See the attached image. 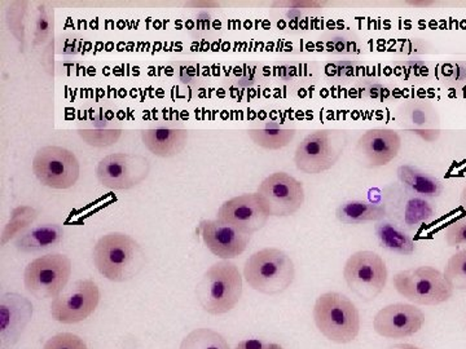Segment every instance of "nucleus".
Instances as JSON below:
<instances>
[{"instance_id": "f03ea898", "label": "nucleus", "mask_w": 466, "mask_h": 349, "mask_svg": "<svg viewBox=\"0 0 466 349\" xmlns=\"http://www.w3.org/2000/svg\"><path fill=\"white\" fill-rule=\"evenodd\" d=\"M198 303L210 314H225L238 305L242 296V277L228 260L217 263L205 272L196 289Z\"/></svg>"}, {"instance_id": "a211bd4d", "label": "nucleus", "mask_w": 466, "mask_h": 349, "mask_svg": "<svg viewBox=\"0 0 466 349\" xmlns=\"http://www.w3.org/2000/svg\"><path fill=\"white\" fill-rule=\"evenodd\" d=\"M33 317V304L25 296L7 293L0 299V349H12Z\"/></svg>"}, {"instance_id": "c756f323", "label": "nucleus", "mask_w": 466, "mask_h": 349, "mask_svg": "<svg viewBox=\"0 0 466 349\" xmlns=\"http://www.w3.org/2000/svg\"><path fill=\"white\" fill-rule=\"evenodd\" d=\"M54 32V9L50 5L42 3L36 14L35 29H34V43L36 45H43L50 38Z\"/></svg>"}, {"instance_id": "c85d7f7f", "label": "nucleus", "mask_w": 466, "mask_h": 349, "mask_svg": "<svg viewBox=\"0 0 466 349\" xmlns=\"http://www.w3.org/2000/svg\"><path fill=\"white\" fill-rule=\"evenodd\" d=\"M78 135L88 145L95 148H106V146L115 145L121 137L122 130H115V128H94V130H78Z\"/></svg>"}, {"instance_id": "39448f33", "label": "nucleus", "mask_w": 466, "mask_h": 349, "mask_svg": "<svg viewBox=\"0 0 466 349\" xmlns=\"http://www.w3.org/2000/svg\"><path fill=\"white\" fill-rule=\"evenodd\" d=\"M349 145V133L339 128L312 131L297 146L294 164L308 174H323L336 166Z\"/></svg>"}, {"instance_id": "c9c22d12", "label": "nucleus", "mask_w": 466, "mask_h": 349, "mask_svg": "<svg viewBox=\"0 0 466 349\" xmlns=\"http://www.w3.org/2000/svg\"><path fill=\"white\" fill-rule=\"evenodd\" d=\"M281 5H287L288 7H297V8H318L323 5V3L319 2H285L281 3Z\"/></svg>"}, {"instance_id": "9b49d317", "label": "nucleus", "mask_w": 466, "mask_h": 349, "mask_svg": "<svg viewBox=\"0 0 466 349\" xmlns=\"http://www.w3.org/2000/svg\"><path fill=\"white\" fill-rule=\"evenodd\" d=\"M148 158L130 153H116L101 159L96 167L97 180L110 191H128L149 176Z\"/></svg>"}, {"instance_id": "72a5a7b5", "label": "nucleus", "mask_w": 466, "mask_h": 349, "mask_svg": "<svg viewBox=\"0 0 466 349\" xmlns=\"http://www.w3.org/2000/svg\"><path fill=\"white\" fill-rule=\"evenodd\" d=\"M236 349H284L280 344L262 341V339H248L236 345Z\"/></svg>"}, {"instance_id": "7c9ffc66", "label": "nucleus", "mask_w": 466, "mask_h": 349, "mask_svg": "<svg viewBox=\"0 0 466 349\" xmlns=\"http://www.w3.org/2000/svg\"><path fill=\"white\" fill-rule=\"evenodd\" d=\"M27 3L14 2L7 9V24L9 30L18 42H25V16Z\"/></svg>"}, {"instance_id": "423d86ee", "label": "nucleus", "mask_w": 466, "mask_h": 349, "mask_svg": "<svg viewBox=\"0 0 466 349\" xmlns=\"http://www.w3.org/2000/svg\"><path fill=\"white\" fill-rule=\"evenodd\" d=\"M375 193V201L385 207L386 217L404 231H417L420 226L431 224L437 216L433 201L410 194L400 183L389 184Z\"/></svg>"}, {"instance_id": "393cba45", "label": "nucleus", "mask_w": 466, "mask_h": 349, "mask_svg": "<svg viewBox=\"0 0 466 349\" xmlns=\"http://www.w3.org/2000/svg\"><path fill=\"white\" fill-rule=\"evenodd\" d=\"M296 134L297 131L294 128H281L275 124H267L265 127L248 131L251 142L267 150L285 148L293 142Z\"/></svg>"}, {"instance_id": "58836bf2", "label": "nucleus", "mask_w": 466, "mask_h": 349, "mask_svg": "<svg viewBox=\"0 0 466 349\" xmlns=\"http://www.w3.org/2000/svg\"><path fill=\"white\" fill-rule=\"evenodd\" d=\"M412 5H422V7H428V5H434V2H410Z\"/></svg>"}, {"instance_id": "7ed1b4c3", "label": "nucleus", "mask_w": 466, "mask_h": 349, "mask_svg": "<svg viewBox=\"0 0 466 349\" xmlns=\"http://www.w3.org/2000/svg\"><path fill=\"white\" fill-rule=\"evenodd\" d=\"M244 278L251 289L266 295H278L293 284L296 266L284 251L268 247L257 251L247 260Z\"/></svg>"}, {"instance_id": "ddd939ff", "label": "nucleus", "mask_w": 466, "mask_h": 349, "mask_svg": "<svg viewBox=\"0 0 466 349\" xmlns=\"http://www.w3.org/2000/svg\"><path fill=\"white\" fill-rule=\"evenodd\" d=\"M99 303L100 290L94 281H76L69 290L54 299L51 314L57 323L78 324L87 320L96 311Z\"/></svg>"}, {"instance_id": "dca6fc26", "label": "nucleus", "mask_w": 466, "mask_h": 349, "mask_svg": "<svg viewBox=\"0 0 466 349\" xmlns=\"http://www.w3.org/2000/svg\"><path fill=\"white\" fill-rule=\"evenodd\" d=\"M425 324L421 309L412 304L395 303L382 308L373 320L376 333L383 338L401 339L415 335Z\"/></svg>"}, {"instance_id": "f257e3e1", "label": "nucleus", "mask_w": 466, "mask_h": 349, "mask_svg": "<svg viewBox=\"0 0 466 349\" xmlns=\"http://www.w3.org/2000/svg\"><path fill=\"white\" fill-rule=\"evenodd\" d=\"M94 263L99 274L112 283H127L147 264L143 247L125 233L103 235L94 247Z\"/></svg>"}, {"instance_id": "cd10ccee", "label": "nucleus", "mask_w": 466, "mask_h": 349, "mask_svg": "<svg viewBox=\"0 0 466 349\" xmlns=\"http://www.w3.org/2000/svg\"><path fill=\"white\" fill-rule=\"evenodd\" d=\"M443 274L453 290H466V249L451 256Z\"/></svg>"}, {"instance_id": "f3484780", "label": "nucleus", "mask_w": 466, "mask_h": 349, "mask_svg": "<svg viewBox=\"0 0 466 349\" xmlns=\"http://www.w3.org/2000/svg\"><path fill=\"white\" fill-rule=\"evenodd\" d=\"M202 241L218 258H238L249 246L251 234L226 224L220 220H202L198 225Z\"/></svg>"}, {"instance_id": "412c9836", "label": "nucleus", "mask_w": 466, "mask_h": 349, "mask_svg": "<svg viewBox=\"0 0 466 349\" xmlns=\"http://www.w3.org/2000/svg\"><path fill=\"white\" fill-rule=\"evenodd\" d=\"M336 217L342 224L359 225L386 219V210L376 201L349 200L337 207Z\"/></svg>"}, {"instance_id": "2eb2a0df", "label": "nucleus", "mask_w": 466, "mask_h": 349, "mask_svg": "<svg viewBox=\"0 0 466 349\" xmlns=\"http://www.w3.org/2000/svg\"><path fill=\"white\" fill-rule=\"evenodd\" d=\"M400 135L390 128H373L359 137L355 155L359 164L367 168L383 167L400 155Z\"/></svg>"}, {"instance_id": "9d476101", "label": "nucleus", "mask_w": 466, "mask_h": 349, "mask_svg": "<svg viewBox=\"0 0 466 349\" xmlns=\"http://www.w3.org/2000/svg\"><path fill=\"white\" fill-rule=\"evenodd\" d=\"M36 179L52 189H69L79 179L78 159L70 150L61 146H43L33 159Z\"/></svg>"}, {"instance_id": "5701e85b", "label": "nucleus", "mask_w": 466, "mask_h": 349, "mask_svg": "<svg viewBox=\"0 0 466 349\" xmlns=\"http://www.w3.org/2000/svg\"><path fill=\"white\" fill-rule=\"evenodd\" d=\"M63 238V226L58 224L38 225L18 235L16 249L25 254L41 253L43 250L56 247Z\"/></svg>"}, {"instance_id": "6e6552de", "label": "nucleus", "mask_w": 466, "mask_h": 349, "mask_svg": "<svg viewBox=\"0 0 466 349\" xmlns=\"http://www.w3.org/2000/svg\"><path fill=\"white\" fill-rule=\"evenodd\" d=\"M72 275V260L63 254H50L33 260L24 274L27 293L36 299L57 298Z\"/></svg>"}, {"instance_id": "4468645a", "label": "nucleus", "mask_w": 466, "mask_h": 349, "mask_svg": "<svg viewBox=\"0 0 466 349\" xmlns=\"http://www.w3.org/2000/svg\"><path fill=\"white\" fill-rule=\"evenodd\" d=\"M269 216L271 215L258 193H247L233 197L218 210V220L248 234L265 228Z\"/></svg>"}, {"instance_id": "f704fd0d", "label": "nucleus", "mask_w": 466, "mask_h": 349, "mask_svg": "<svg viewBox=\"0 0 466 349\" xmlns=\"http://www.w3.org/2000/svg\"><path fill=\"white\" fill-rule=\"evenodd\" d=\"M410 133L416 135V136L421 137L426 143H434L440 139L441 130H410Z\"/></svg>"}, {"instance_id": "20e7f679", "label": "nucleus", "mask_w": 466, "mask_h": 349, "mask_svg": "<svg viewBox=\"0 0 466 349\" xmlns=\"http://www.w3.org/2000/svg\"><path fill=\"white\" fill-rule=\"evenodd\" d=\"M314 320L319 332L337 344H348L360 332V314L357 305L341 293H325L314 307Z\"/></svg>"}, {"instance_id": "b1692460", "label": "nucleus", "mask_w": 466, "mask_h": 349, "mask_svg": "<svg viewBox=\"0 0 466 349\" xmlns=\"http://www.w3.org/2000/svg\"><path fill=\"white\" fill-rule=\"evenodd\" d=\"M375 232L377 240L383 249L398 255L410 256L415 254L416 242L407 231L395 224L390 219H382L376 223Z\"/></svg>"}, {"instance_id": "4c0bfd02", "label": "nucleus", "mask_w": 466, "mask_h": 349, "mask_svg": "<svg viewBox=\"0 0 466 349\" xmlns=\"http://www.w3.org/2000/svg\"><path fill=\"white\" fill-rule=\"evenodd\" d=\"M460 202H461L462 210H464L466 214V185L464 186V189H462L461 197H460Z\"/></svg>"}, {"instance_id": "473e14b6", "label": "nucleus", "mask_w": 466, "mask_h": 349, "mask_svg": "<svg viewBox=\"0 0 466 349\" xmlns=\"http://www.w3.org/2000/svg\"><path fill=\"white\" fill-rule=\"evenodd\" d=\"M446 242L450 247L466 244V216L451 223L446 231Z\"/></svg>"}, {"instance_id": "1a4fd4ad", "label": "nucleus", "mask_w": 466, "mask_h": 349, "mask_svg": "<svg viewBox=\"0 0 466 349\" xmlns=\"http://www.w3.org/2000/svg\"><path fill=\"white\" fill-rule=\"evenodd\" d=\"M343 277L355 295L364 302H372L385 289L388 268L379 254L358 251L346 262Z\"/></svg>"}, {"instance_id": "4be33fe9", "label": "nucleus", "mask_w": 466, "mask_h": 349, "mask_svg": "<svg viewBox=\"0 0 466 349\" xmlns=\"http://www.w3.org/2000/svg\"><path fill=\"white\" fill-rule=\"evenodd\" d=\"M400 121L408 131L438 130L440 115L429 101L410 100L400 108Z\"/></svg>"}, {"instance_id": "a878e982", "label": "nucleus", "mask_w": 466, "mask_h": 349, "mask_svg": "<svg viewBox=\"0 0 466 349\" xmlns=\"http://www.w3.org/2000/svg\"><path fill=\"white\" fill-rule=\"evenodd\" d=\"M38 211L32 206H20L11 213V219L2 233V246L7 244L12 238L25 233L26 229L35 222Z\"/></svg>"}, {"instance_id": "2f4dec72", "label": "nucleus", "mask_w": 466, "mask_h": 349, "mask_svg": "<svg viewBox=\"0 0 466 349\" xmlns=\"http://www.w3.org/2000/svg\"><path fill=\"white\" fill-rule=\"evenodd\" d=\"M43 349H88L84 339L72 333H61L52 336Z\"/></svg>"}, {"instance_id": "e433bc0d", "label": "nucleus", "mask_w": 466, "mask_h": 349, "mask_svg": "<svg viewBox=\"0 0 466 349\" xmlns=\"http://www.w3.org/2000/svg\"><path fill=\"white\" fill-rule=\"evenodd\" d=\"M388 349H420V348L416 347V345L407 344V343H404V344L391 345V347H389Z\"/></svg>"}, {"instance_id": "0eeeda50", "label": "nucleus", "mask_w": 466, "mask_h": 349, "mask_svg": "<svg viewBox=\"0 0 466 349\" xmlns=\"http://www.w3.org/2000/svg\"><path fill=\"white\" fill-rule=\"evenodd\" d=\"M392 284L403 298L420 305L443 304L453 295L444 274L429 265L401 271L394 275Z\"/></svg>"}, {"instance_id": "6ab92c4d", "label": "nucleus", "mask_w": 466, "mask_h": 349, "mask_svg": "<svg viewBox=\"0 0 466 349\" xmlns=\"http://www.w3.org/2000/svg\"><path fill=\"white\" fill-rule=\"evenodd\" d=\"M142 140L146 148L156 157L171 158L186 148L188 133L183 128H148L142 131Z\"/></svg>"}, {"instance_id": "aec40b11", "label": "nucleus", "mask_w": 466, "mask_h": 349, "mask_svg": "<svg viewBox=\"0 0 466 349\" xmlns=\"http://www.w3.org/2000/svg\"><path fill=\"white\" fill-rule=\"evenodd\" d=\"M397 177L398 183L410 194L426 200L440 198L444 191L443 183L437 176L413 165L398 167Z\"/></svg>"}, {"instance_id": "f8f14e48", "label": "nucleus", "mask_w": 466, "mask_h": 349, "mask_svg": "<svg viewBox=\"0 0 466 349\" xmlns=\"http://www.w3.org/2000/svg\"><path fill=\"white\" fill-rule=\"evenodd\" d=\"M265 202L269 215L291 216L305 204V188L296 177L287 173H275L259 184L257 191Z\"/></svg>"}, {"instance_id": "bb28decb", "label": "nucleus", "mask_w": 466, "mask_h": 349, "mask_svg": "<svg viewBox=\"0 0 466 349\" xmlns=\"http://www.w3.org/2000/svg\"><path fill=\"white\" fill-rule=\"evenodd\" d=\"M180 349H229L225 336L211 329H196L183 339Z\"/></svg>"}]
</instances>
